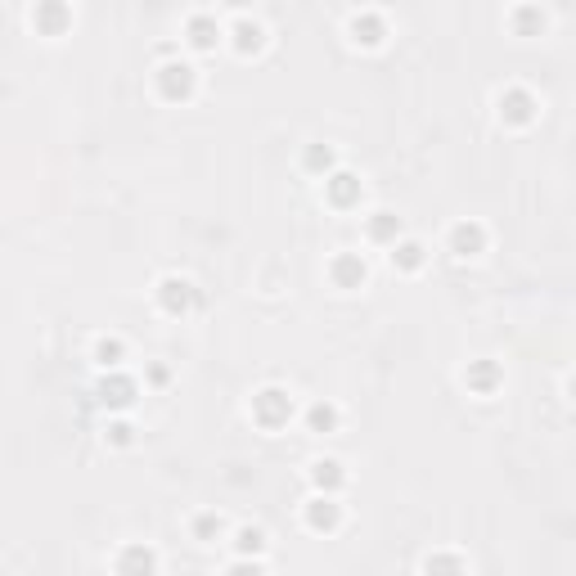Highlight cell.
<instances>
[{
    "instance_id": "cell-11",
    "label": "cell",
    "mask_w": 576,
    "mask_h": 576,
    "mask_svg": "<svg viewBox=\"0 0 576 576\" xmlns=\"http://www.w3.org/2000/svg\"><path fill=\"white\" fill-rule=\"evenodd\" d=\"M360 198H365V180L356 176V171L347 167H333L329 176H324V203L338 207V212H347V207H356Z\"/></svg>"
},
{
    "instance_id": "cell-24",
    "label": "cell",
    "mask_w": 576,
    "mask_h": 576,
    "mask_svg": "<svg viewBox=\"0 0 576 576\" xmlns=\"http://www.w3.org/2000/svg\"><path fill=\"white\" fill-rule=\"evenodd\" d=\"M104 441H108V446H117V450L135 446V428H131V419H126V414L108 419V423H104Z\"/></svg>"
},
{
    "instance_id": "cell-18",
    "label": "cell",
    "mask_w": 576,
    "mask_h": 576,
    "mask_svg": "<svg viewBox=\"0 0 576 576\" xmlns=\"http://www.w3.org/2000/svg\"><path fill=\"white\" fill-rule=\"evenodd\" d=\"M365 239L378 243V248H387L392 239H401V216L387 212V207H378V212L365 216Z\"/></svg>"
},
{
    "instance_id": "cell-10",
    "label": "cell",
    "mask_w": 576,
    "mask_h": 576,
    "mask_svg": "<svg viewBox=\"0 0 576 576\" xmlns=\"http://www.w3.org/2000/svg\"><path fill=\"white\" fill-rule=\"evenodd\" d=\"M302 522H306V531H315V536H333V531L342 527V500L338 495L311 491V500L302 504Z\"/></svg>"
},
{
    "instance_id": "cell-27",
    "label": "cell",
    "mask_w": 576,
    "mask_h": 576,
    "mask_svg": "<svg viewBox=\"0 0 576 576\" xmlns=\"http://www.w3.org/2000/svg\"><path fill=\"white\" fill-rule=\"evenodd\" d=\"M144 378H149V383H167V369H162V365H149V374H144Z\"/></svg>"
},
{
    "instance_id": "cell-25",
    "label": "cell",
    "mask_w": 576,
    "mask_h": 576,
    "mask_svg": "<svg viewBox=\"0 0 576 576\" xmlns=\"http://www.w3.org/2000/svg\"><path fill=\"white\" fill-rule=\"evenodd\" d=\"M234 549H239V554L257 549V554H261V549H266V531H261V527H239V531H234Z\"/></svg>"
},
{
    "instance_id": "cell-7",
    "label": "cell",
    "mask_w": 576,
    "mask_h": 576,
    "mask_svg": "<svg viewBox=\"0 0 576 576\" xmlns=\"http://www.w3.org/2000/svg\"><path fill=\"white\" fill-rule=\"evenodd\" d=\"M180 45L189 54H216V45H225V23L216 14H189L185 32H180Z\"/></svg>"
},
{
    "instance_id": "cell-9",
    "label": "cell",
    "mask_w": 576,
    "mask_h": 576,
    "mask_svg": "<svg viewBox=\"0 0 576 576\" xmlns=\"http://www.w3.org/2000/svg\"><path fill=\"white\" fill-rule=\"evenodd\" d=\"M486 243H491V234H486L482 221H455L446 230V252L455 261H477L486 252Z\"/></svg>"
},
{
    "instance_id": "cell-3",
    "label": "cell",
    "mask_w": 576,
    "mask_h": 576,
    "mask_svg": "<svg viewBox=\"0 0 576 576\" xmlns=\"http://www.w3.org/2000/svg\"><path fill=\"white\" fill-rule=\"evenodd\" d=\"M495 113H500L504 126H513V131H527V126L540 117V99L531 95L527 86H504L500 95H495Z\"/></svg>"
},
{
    "instance_id": "cell-2",
    "label": "cell",
    "mask_w": 576,
    "mask_h": 576,
    "mask_svg": "<svg viewBox=\"0 0 576 576\" xmlns=\"http://www.w3.org/2000/svg\"><path fill=\"white\" fill-rule=\"evenodd\" d=\"M153 90L167 104H189L198 95V68L189 59H167L153 68Z\"/></svg>"
},
{
    "instance_id": "cell-12",
    "label": "cell",
    "mask_w": 576,
    "mask_h": 576,
    "mask_svg": "<svg viewBox=\"0 0 576 576\" xmlns=\"http://www.w3.org/2000/svg\"><path fill=\"white\" fill-rule=\"evenodd\" d=\"M135 396H140V383H135L131 374H122V369H104V383H99V405L113 414H126L135 405Z\"/></svg>"
},
{
    "instance_id": "cell-26",
    "label": "cell",
    "mask_w": 576,
    "mask_h": 576,
    "mask_svg": "<svg viewBox=\"0 0 576 576\" xmlns=\"http://www.w3.org/2000/svg\"><path fill=\"white\" fill-rule=\"evenodd\" d=\"M423 567H455V572H464V567H468V558H423Z\"/></svg>"
},
{
    "instance_id": "cell-13",
    "label": "cell",
    "mask_w": 576,
    "mask_h": 576,
    "mask_svg": "<svg viewBox=\"0 0 576 576\" xmlns=\"http://www.w3.org/2000/svg\"><path fill=\"white\" fill-rule=\"evenodd\" d=\"M225 45H230L239 59H252V54L266 50V27H261L257 18L239 14L234 23H225Z\"/></svg>"
},
{
    "instance_id": "cell-23",
    "label": "cell",
    "mask_w": 576,
    "mask_h": 576,
    "mask_svg": "<svg viewBox=\"0 0 576 576\" xmlns=\"http://www.w3.org/2000/svg\"><path fill=\"white\" fill-rule=\"evenodd\" d=\"M189 531H194L198 545H216V540L225 536V518L221 513H198V518L189 522Z\"/></svg>"
},
{
    "instance_id": "cell-8",
    "label": "cell",
    "mask_w": 576,
    "mask_h": 576,
    "mask_svg": "<svg viewBox=\"0 0 576 576\" xmlns=\"http://www.w3.org/2000/svg\"><path fill=\"white\" fill-rule=\"evenodd\" d=\"M387 36H392V27H387V18L378 14V9H356V14L347 18V41L356 45V50H383Z\"/></svg>"
},
{
    "instance_id": "cell-21",
    "label": "cell",
    "mask_w": 576,
    "mask_h": 576,
    "mask_svg": "<svg viewBox=\"0 0 576 576\" xmlns=\"http://www.w3.org/2000/svg\"><path fill=\"white\" fill-rule=\"evenodd\" d=\"M162 558L153 554V549H144V545H131V549H122V554L113 558V567L117 572H153Z\"/></svg>"
},
{
    "instance_id": "cell-16",
    "label": "cell",
    "mask_w": 576,
    "mask_h": 576,
    "mask_svg": "<svg viewBox=\"0 0 576 576\" xmlns=\"http://www.w3.org/2000/svg\"><path fill=\"white\" fill-rule=\"evenodd\" d=\"M459 378H464V387L473 396H495V387L504 383V374H500V365H495V360H468Z\"/></svg>"
},
{
    "instance_id": "cell-15",
    "label": "cell",
    "mask_w": 576,
    "mask_h": 576,
    "mask_svg": "<svg viewBox=\"0 0 576 576\" xmlns=\"http://www.w3.org/2000/svg\"><path fill=\"white\" fill-rule=\"evenodd\" d=\"M306 482H311V491L342 495V486H347V468H342V459H333V455L311 459V464H306Z\"/></svg>"
},
{
    "instance_id": "cell-5",
    "label": "cell",
    "mask_w": 576,
    "mask_h": 576,
    "mask_svg": "<svg viewBox=\"0 0 576 576\" xmlns=\"http://www.w3.org/2000/svg\"><path fill=\"white\" fill-rule=\"evenodd\" d=\"M153 302H158L162 315H189L198 306V288L189 275H162L153 284Z\"/></svg>"
},
{
    "instance_id": "cell-6",
    "label": "cell",
    "mask_w": 576,
    "mask_h": 576,
    "mask_svg": "<svg viewBox=\"0 0 576 576\" xmlns=\"http://www.w3.org/2000/svg\"><path fill=\"white\" fill-rule=\"evenodd\" d=\"M72 5L68 0H36L32 14H27V23H32L36 36H45V41H59V36L72 32Z\"/></svg>"
},
{
    "instance_id": "cell-20",
    "label": "cell",
    "mask_w": 576,
    "mask_h": 576,
    "mask_svg": "<svg viewBox=\"0 0 576 576\" xmlns=\"http://www.w3.org/2000/svg\"><path fill=\"white\" fill-rule=\"evenodd\" d=\"M509 27H513L518 36H540V32L549 27V14H545L540 5H518V9L509 14Z\"/></svg>"
},
{
    "instance_id": "cell-1",
    "label": "cell",
    "mask_w": 576,
    "mask_h": 576,
    "mask_svg": "<svg viewBox=\"0 0 576 576\" xmlns=\"http://www.w3.org/2000/svg\"><path fill=\"white\" fill-rule=\"evenodd\" d=\"M248 414H252V423H257V428L279 432V428H288V423L297 419V401H293V392H288V387L266 383V387H257V392H252Z\"/></svg>"
},
{
    "instance_id": "cell-4",
    "label": "cell",
    "mask_w": 576,
    "mask_h": 576,
    "mask_svg": "<svg viewBox=\"0 0 576 576\" xmlns=\"http://www.w3.org/2000/svg\"><path fill=\"white\" fill-rule=\"evenodd\" d=\"M324 275H329L333 288L356 293V288L369 284V261H365V252H356V248H338L329 257V266H324Z\"/></svg>"
},
{
    "instance_id": "cell-19",
    "label": "cell",
    "mask_w": 576,
    "mask_h": 576,
    "mask_svg": "<svg viewBox=\"0 0 576 576\" xmlns=\"http://www.w3.org/2000/svg\"><path fill=\"white\" fill-rule=\"evenodd\" d=\"M90 360H95L99 369H122L126 365V338H117V333H99L95 347H90Z\"/></svg>"
},
{
    "instance_id": "cell-17",
    "label": "cell",
    "mask_w": 576,
    "mask_h": 576,
    "mask_svg": "<svg viewBox=\"0 0 576 576\" xmlns=\"http://www.w3.org/2000/svg\"><path fill=\"white\" fill-rule=\"evenodd\" d=\"M302 428L311 432V437H333V432L342 428V410L333 401H311L302 410Z\"/></svg>"
},
{
    "instance_id": "cell-28",
    "label": "cell",
    "mask_w": 576,
    "mask_h": 576,
    "mask_svg": "<svg viewBox=\"0 0 576 576\" xmlns=\"http://www.w3.org/2000/svg\"><path fill=\"white\" fill-rule=\"evenodd\" d=\"M221 5H230L234 14H243V9H248V0H221Z\"/></svg>"
},
{
    "instance_id": "cell-22",
    "label": "cell",
    "mask_w": 576,
    "mask_h": 576,
    "mask_svg": "<svg viewBox=\"0 0 576 576\" xmlns=\"http://www.w3.org/2000/svg\"><path fill=\"white\" fill-rule=\"evenodd\" d=\"M302 167L306 171H315V176H329L333 167H338V153L329 149V144H306V153H302Z\"/></svg>"
},
{
    "instance_id": "cell-14",
    "label": "cell",
    "mask_w": 576,
    "mask_h": 576,
    "mask_svg": "<svg viewBox=\"0 0 576 576\" xmlns=\"http://www.w3.org/2000/svg\"><path fill=\"white\" fill-rule=\"evenodd\" d=\"M387 261H392L396 275H419V270L428 266V243H423V239H410V234H401V239L387 243Z\"/></svg>"
}]
</instances>
